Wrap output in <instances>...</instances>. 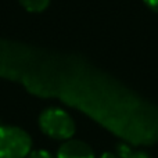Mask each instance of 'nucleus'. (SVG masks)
Instances as JSON below:
<instances>
[{"instance_id": "obj_1", "label": "nucleus", "mask_w": 158, "mask_h": 158, "mask_svg": "<svg viewBox=\"0 0 158 158\" xmlns=\"http://www.w3.org/2000/svg\"><path fill=\"white\" fill-rule=\"evenodd\" d=\"M42 132L54 140H69L75 133V122L61 108H47L39 117Z\"/></svg>"}, {"instance_id": "obj_2", "label": "nucleus", "mask_w": 158, "mask_h": 158, "mask_svg": "<svg viewBox=\"0 0 158 158\" xmlns=\"http://www.w3.org/2000/svg\"><path fill=\"white\" fill-rule=\"evenodd\" d=\"M32 139L21 128L0 126V158H27Z\"/></svg>"}, {"instance_id": "obj_3", "label": "nucleus", "mask_w": 158, "mask_h": 158, "mask_svg": "<svg viewBox=\"0 0 158 158\" xmlns=\"http://www.w3.org/2000/svg\"><path fill=\"white\" fill-rule=\"evenodd\" d=\"M57 158H94V153L87 143L69 139L58 148Z\"/></svg>"}, {"instance_id": "obj_4", "label": "nucleus", "mask_w": 158, "mask_h": 158, "mask_svg": "<svg viewBox=\"0 0 158 158\" xmlns=\"http://www.w3.org/2000/svg\"><path fill=\"white\" fill-rule=\"evenodd\" d=\"M19 3L31 13H40L47 8L50 0H19Z\"/></svg>"}, {"instance_id": "obj_5", "label": "nucleus", "mask_w": 158, "mask_h": 158, "mask_svg": "<svg viewBox=\"0 0 158 158\" xmlns=\"http://www.w3.org/2000/svg\"><path fill=\"white\" fill-rule=\"evenodd\" d=\"M132 153V148L129 147L128 144H123V143H121V144L117 146V156L118 158H128L129 154Z\"/></svg>"}, {"instance_id": "obj_6", "label": "nucleus", "mask_w": 158, "mask_h": 158, "mask_svg": "<svg viewBox=\"0 0 158 158\" xmlns=\"http://www.w3.org/2000/svg\"><path fill=\"white\" fill-rule=\"evenodd\" d=\"M27 158H53V156L46 150H31V153L27 156Z\"/></svg>"}, {"instance_id": "obj_7", "label": "nucleus", "mask_w": 158, "mask_h": 158, "mask_svg": "<svg viewBox=\"0 0 158 158\" xmlns=\"http://www.w3.org/2000/svg\"><path fill=\"white\" fill-rule=\"evenodd\" d=\"M128 158H151V157L144 151H132Z\"/></svg>"}, {"instance_id": "obj_8", "label": "nucleus", "mask_w": 158, "mask_h": 158, "mask_svg": "<svg viewBox=\"0 0 158 158\" xmlns=\"http://www.w3.org/2000/svg\"><path fill=\"white\" fill-rule=\"evenodd\" d=\"M144 3L147 4V7L150 8V10L158 13V0H144Z\"/></svg>"}, {"instance_id": "obj_9", "label": "nucleus", "mask_w": 158, "mask_h": 158, "mask_svg": "<svg viewBox=\"0 0 158 158\" xmlns=\"http://www.w3.org/2000/svg\"><path fill=\"white\" fill-rule=\"evenodd\" d=\"M100 158H118V157L115 156V154H112V153H104Z\"/></svg>"}]
</instances>
